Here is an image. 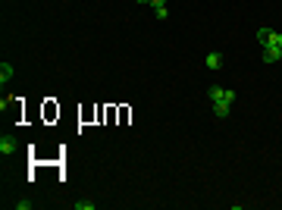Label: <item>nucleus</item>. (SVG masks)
Masks as SVG:
<instances>
[{
	"label": "nucleus",
	"mask_w": 282,
	"mask_h": 210,
	"mask_svg": "<svg viewBox=\"0 0 282 210\" xmlns=\"http://www.w3.org/2000/svg\"><path fill=\"white\" fill-rule=\"evenodd\" d=\"M19 151V141H16V138L13 135H0V154H3V157H13Z\"/></svg>",
	"instance_id": "f257e3e1"
},
{
	"label": "nucleus",
	"mask_w": 282,
	"mask_h": 210,
	"mask_svg": "<svg viewBox=\"0 0 282 210\" xmlns=\"http://www.w3.org/2000/svg\"><path fill=\"white\" fill-rule=\"evenodd\" d=\"M270 44H273V47H279V51H282V32H273V35H270ZM267 44V47H270Z\"/></svg>",
	"instance_id": "6e6552de"
},
{
	"label": "nucleus",
	"mask_w": 282,
	"mask_h": 210,
	"mask_svg": "<svg viewBox=\"0 0 282 210\" xmlns=\"http://www.w3.org/2000/svg\"><path fill=\"white\" fill-rule=\"evenodd\" d=\"M135 3H147V0H135Z\"/></svg>",
	"instance_id": "9b49d317"
},
{
	"label": "nucleus",
	"mask_w": 282,
	"mask_h": 210,
	"mask_svg": "<svg viewBox=\"0 0 282 210\" xmlns=\"http://www.w3.org/2000/svg\"><path fill=\"white\" fill-rule=\"evenodd\" d=\"M154 13H157V19H160V22H163V19H169V9H166V6H160V9H154Z\"/></svg>",
	"instance_id": "1a4fd4ad"
},
{
	"label": "nucleus",
	"mask_w": 282,
	"mask_h": 210,
	"mask_svg": "<svg viewBox=\"0 0 282 210\" xmlns=\"http://www.w3.org/2000/svg\"><path fill=\"white\" fill-rule=\"evenodd\" d=\"M207 69H223V54H207Z\"/></svg>",
	"instance_id": "20e7f679"
},
{
	"label": "nucleus",
	"mask_w": 282,
	"mask_h": 210,
	"mask_svg": "<svg viewBox=\"0 0 282 210\" xmlns=\"http://www.w3.org/2000/svg\"><path fill=\"white\" fill-rule=\"evenodd\" d=\"M72 207H75V210H94L97 204H94V201H72Z\"/></svg>",
	"instance_id": "0eeeda50"
},
{
	"label": "nucleus",
	"mask_w": 282,
	"mask_h": 210,
	"mask_svg": "<svg viewBox=\"0 0 282 210\" xmlns=\"http://www.w3.org/2000/svg\"><path fill=\"white\" fill-rule=\"evenodd\" d=\"M223 94H226V88H219V85H210V91H207V97H210V101H223Z\"/></svg>",
	"instance_id": "423d86ee"
},
{
	"label": "nucleus",
	"mask_w": 282,
	"mask_h": 210,
	"mask_svg": "<svg viewBox=\"0 0 282 210\" xmlns=\"http://www.w3.org/2000/svg\"><path fill=\"white\" fill-rule=\"evenodd\" d=\"M270 35H273V28H267V25H260V28H257V41H260V47H267V44H270Z\"/></svg>",
	"instance_id": "39448f33"
},
{
	"label": "nucleus",
	"mask_w": 282,
	"mask_h": 210,
	"mask_svg": "<svg viewBox=\"0 0 282 210\" xmlns=\"http://www.w3.org/2000/svg\"><path fill=\"white\" fill-rule=\"evenodd\" d=\"M13 75H16L13 63H6V60H3V63H0V85H6V82H9V78H13Z\"/></svg>",
	"instance_id": "f03ea898"
},
{
	"label": "nucleus",
	"mask_w": 282,
	"mask_h": 210,
	"mask_svg": "<svg viewBox=\"0 0 282 210\" xmlns=\"http://www.w3.org/2000/svg\"><path fill=\"white\" fill-rule=\"evenodd\" d=\"M229 107H232L229 101H216V104H213V116H216V119H226V116H229Z\"/></svg>",
	"instance_id": "7ed1b4c3"
},
{
	"label": "nucleus",
	"mask_w": 282,
	"mask_h": 210,
	"mask_svg": "<svg viewBox=\"0 0 282 210\" xmlns=\"http://www.w3.org/2000/svg\"><path fill=\"white\" fill-rule=\"evenodd\" d=\"M147 3L154 6V9H160V6H166V0H147Z\"/></svg>",
	"instance_id": "9d476101"
}]
</instances>
